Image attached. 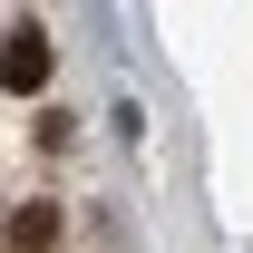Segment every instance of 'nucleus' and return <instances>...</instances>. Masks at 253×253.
I'll use <instances>...</instances> for the list:
<instances>
[{
  "label": "nucleus",
  "mask_w": 253,
  "mask_h": 253,
  "mask_svg": "<svg viewBox=\"0 0 253 253\" xmlns=\"http://www.w3.org/2000/svg\"><path fill=\"white\" fill-rule=\"evenodd\" d=\"M0 78H10V88H39V78H49V39H39V30H10V49H0Z\"/></svg>",
  "instance_id": "f257e3e1"
},
{
  "label": "nucleus",
  "mask_w": 253,
  "mask_h": 253,
  "mask_svg": "<svg viewBox=\"0 0 253 253\" xmlns=\"http://www.w3.org/2000/svg\"><path fill=\"white\" fill-rule=\"evenodd\" d=\"M0 244H10V253H49V244H59V214H49V205H20V214L0 224Z\"/></svg>",
  "instance_id": "f03ea898"
},
{
  "label": "nucleus",
  "mask_w": 253,
  "mask_h": 253,
  "mask_svg": "<svg viewBox=\"0 0 253 253\" xmlns=\"http://www.w3.org/2000/svg\"><path fill=\"white\" fill-rule=\"evenodd\" d=\"M0 253H10V244H0Z\"/></svg>",
  "instance_id": "7ed1b4c3"
}]
</instances>
